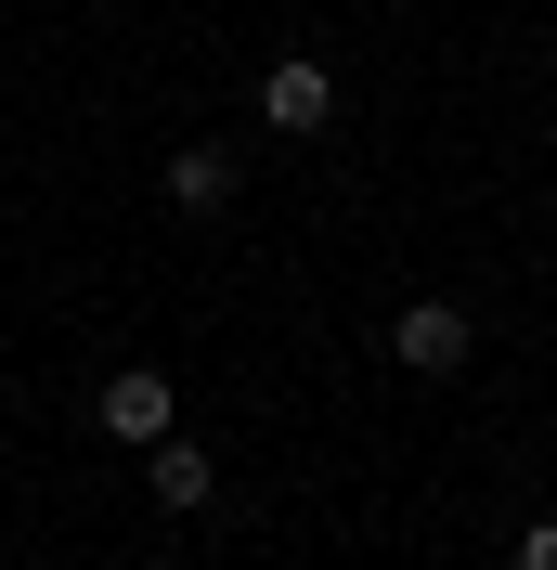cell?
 I'll list each match as a JSON object with an SVG mask.
<instances>
[{"label": "cell", "instance_id": "4", "mask_svg": "<svg viewBox=\"0 0 557 570\" xmlns=\"http://www.w3.org/2000/svg\"><path fill=\"white\" fill-rule=\"evenodd\" d=\"M143 480H156V505H169V519H195V505L221 493V466H208V441H169V428L143 441Z\"/></svg>", "mask_w": 557, "mask_h": 570}, {"label": "cell", "instance_id": "5", "mask_svg": "<svg viewBox=\"0 0 557 570\" xmlns=\"http://www.w3.org/2000/svg\"><path fill=\"white\" fill-rule=\"evenodd\" d=\"M169 208H195V220L234 208V142H182L169 156Z\"/></svg>", "mask_w": 557, "mask_h": 570}, {"label": "cell", "instance_id": "3", "mask_svg": "<svg viewBox=\"0 0 557 570\" xmlns=\"http://www.w3.org/2000/svg\"><path fill=\"white\" fill-rule=\"evenodd\" d=\"M91 415H105V441H156L182 402H169V376H156V363H117L105 390H91Z\"/></svg>", "mask_w": 557, "mask_h": 570}, {"label": "cell", "instance_id": "1", "mask_svg": "<svg viewBox=\"0 0 557 570\" xmlns=\"http://www.w3.org/2000/svg\"><path fill=\"white\" fill-rule=\"evenodd\" d=\"M467 351H480V337H467L453 298H416V312L389 324V363H402V376H467Z\"/></svg>", "mask_w": 557, "mask_h": 570}, {"label": "cell", "instance_id": "6", "mask_svg": "<svg viewBox=\"0 0 557 570\" xmlns=\"http://www.w3.org/2000/svg\"><path fill=\"white\" fill-rule=\"evenodd\" d=\"M506 570H557V519H531V532L506 544Z\"/></svg>", "mask_w": 557, "mask_h": 570}, {"label": "cell", "instance_id": "2", "mask_svg": "<svg viewBox=\"0 0 557 570\" xmlns=\"http://www.w3.org/2000/svg\"><path fill=\"white\" fill-rule=\"evenodd\" d=\"M324 117H338V78H324L312 52H285V66L260 78V130H285V142H299V130H324Z\"/></svg>", "mask_w": 557, "mask_h": 570}]
</instances>
